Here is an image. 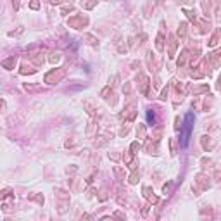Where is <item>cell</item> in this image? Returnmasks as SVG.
Returning <instances> with one entry per match:
<instances>
[{
    "label": "cell",
    "mask_w": 221,
    "mask_h": 221,
    "mask_svg": "<svg viewBox=\"0 0 221 221\" xmlns=\"http://www.w3.org/2000/svg\"><path fill=\"white\" fill-rule=\"evenodd\" d=\"M194 126V114L188 113L185 116V126H183V137H182V147L188 145V138H190V131Z\"/></svg>",
    "instance_id": "cell-1"
},
{
    "label": "cell",
    "mask_w": 221,
    "mask_h": 221,
    "mask_svg": "<svg viewBox=\"0 0 221 221\" xmlns=\"http://www.w3.org/2000/svg\"><path fill=\"white\" fill-rule=\"evenodd\" d=\"M12 64H14V59H10V61H5V62H4L5 68H9V66H12Z\"/></svg>",
    "instance_id": "cell-2"
}]
</instances>
